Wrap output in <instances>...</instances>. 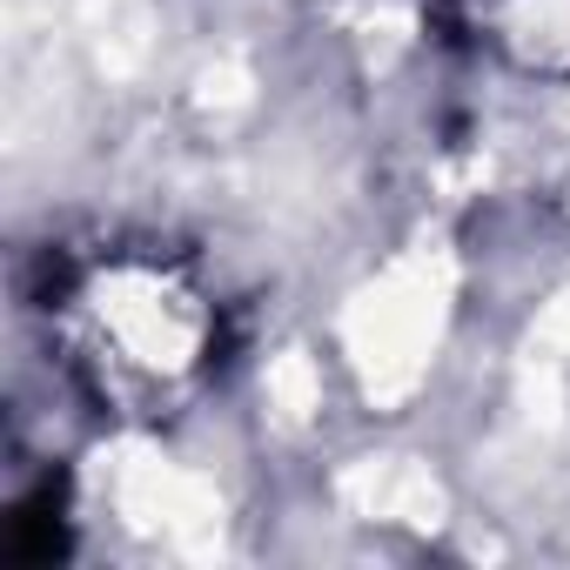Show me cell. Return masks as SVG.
Masks as SVG:
<instances>
[{
  "instance_id": "1",
  "label": "cell",
  "mask_w": 570,
  "mask_h": 570,
  "mask_svg": "<svg viewBox=\"0 0 570 570\" xmlns=\"http://www.w3.org/2000/svg\"><path fill=\"white\" fill-rule=\"evenodd\" d=\"M61 309L81 343L88 383L121 410H161L188 396L215 356V316L195 282L168 262H101L61 289Z\"/></svg>"
}]
</instances>
